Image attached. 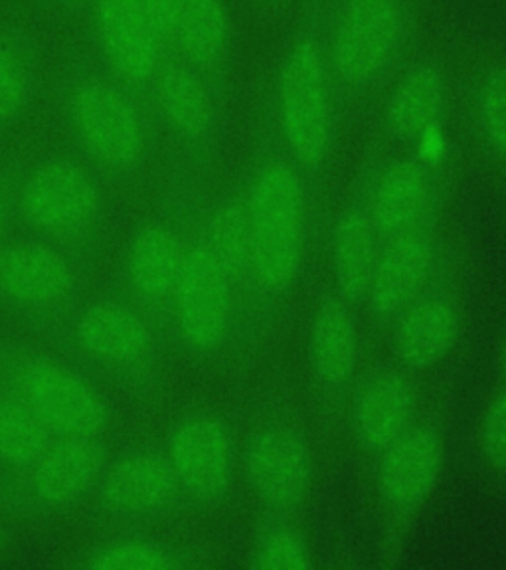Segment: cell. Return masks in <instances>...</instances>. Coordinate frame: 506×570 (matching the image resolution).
<instances>
[{"instance_id": "cell-30", "label": "cell", "mask_w": 506, "mask_h": 570, "mask_svg": "<svg viewBox=\"0 0 506 570\" xmlns=\"http://www.w3.org/2000/svg\"><path fill=\"white\" fill-rule=\"evenodd\" d=\"M249 567L264 570H305L312 567L311 543L284 513H271L254 531Z\"/></svg>"}, {"instance_id": "cell-29", "label": "cell", "mask_w": 506, "mask_h": 570, "mask_svg": "<svg viewBox=\"0 0 506 570\" xmlns=\"http://www.w3.org/2000/svg\"><path fill=\"white\" fill-rule=\"evenodd\" d=\"M56 436L27 404L0 391V480L24 470Z\"/></svg>"}, {"instance_id": "cell-14", "label": "cell", "mask_w": 506, "mask_h": 570, "mask_svg": "<svg viewBox=\"0 0 506 570\" xmlns=\"http://www.w3.org/2000/svg\"><path fill=\"white\" fill-rule=\"evenodd\" d=\"M147 98L152 107L160 134L177 147L178 160L208 177L212 169L224 98L216 89L169 53Z\"/></svg>"}, {"instance_id": "cell-6", "label": "cell", "mask_w": 506, "mask_h": 570, "mask_svg": "<svg viewBox=\"0 0 506 570\" xmlns=\"http://www.w3.org/2000/svg\"><path fill=\"white\" fill-rule=\"evenodd\" d=\"M205 180L182 160L170 167L157 203L137 224L113 276L160 330L206 210Z\"/></svg>"}, {"instance_id": "cell-4", "label": "cell", "mask_w": 506, "mask_h": 570, "mask_svg": "<svg viewBox=\"0 0 506 570\" xmlns=\"http://www.w3.org/2000/svg\"><path fill=\"white\" fill-rule=\"evenodd\" d=\"M325 12H311L277 63L271 111L279 147L309 177L327 167L338 135L340 96L323 38Z\"/></svg>"}, {"instance_id": "cell-33", "label": "cell", "mask_w": 506, "mask_h": 570, "mask_svg": "<svg viewBox=\"0 0 506 570\" xmlns=\"http://www.w3.org/2000/svg\"><path fill=\"white\" fill-rule=\"evenodd\" d=\"M30 160L20 155L0 159V246L17 228L18 195Z\"/></svg>"}, {"instance_id": "cell-9", "label": "cell", "mask_w": 506, "mask_h": 570, "mask_svg": "<svg viewBox=\"0 0 506 570\" xmlns=\"http://www.w3.org/2000/svg\"><path fill=\"white\" fill-rule=\"evenodd\" d=\"M238 323L234 284L196 228L162 323L167 345L192 358H212L238 337Z\"/></svg>"}, {"instance_id": "cell-20", "label": "cell", "mask_w": 506, "mask_h": 570, "mask_svg": "<svg viewBox=\"0 0 506 570\" xmlns=\"http://www.w3.org/2000/svg\"><path fill=\"white\" fill-rule=\"evenodd\" d=\"M416 394L398 368H376L350 391V428L366 454H383L388 445L414 426Z\"/></svg>"}, {"instance_id": "cell-24", "label": "cell", "mask_w": 506, "mask_h": 570, "mask_svg": "<svg viewBox=\"0 0 506 570\" xmlns=\"http://www.w3.org/2000/svg\"><path fill=\"white\" fill-rule=\"evenodd\" d=\"M198 234L234 284L238 294L241 323L246 309H251L254 302H259L254 289L251 228L241 188H234L231 193L220 196L214 205L206 206L202 220L198 224Z\"/></svg>"}, {"instance_id": "cell-35", "label": "cell", "mask_w": 506, "mask_h": 570, "mask_svg": "<svg viewBox=\"0 0 506 570\" xmlns=\"http://www.w3.org/2000/svg\"><path fill=\"white\" fill-rule=\"evenodd\" d=\"M40 2H44L48 9L58 10L62 14L83 18L89 10L93 9L98 0H40Z\"/></svg>"}, {"instance_id": "cell-19", "label": "cell", "mask_w": 506, "mask_h": 570, "mask_svg": "<svg viewBox=\"0 0 506 570\" xmlns=\"http://www.w3.org/2000/svg\"><path fill=\"white\" fill-rule=\"evenodd\" d=\"M445 463V440L434 424H414L376 463V493L394 519H408L436 491Z\"/></svg>"}, {"instance_id": "cell-22", "label": "cell", "mask_w": 506, "mask_h": 570, "mask_svg": "<svg viewBox=\"0 0 506 570\" xmlns=\"http://www.w3.org/2000/svg\"><path fill=\"white\" fill-rule=\"evenodd\" d=\"M170 53L226 98L231 18L226 0H185L170 30Z\"/></svg>"}, {"instance_id": "cell-26", "label": "cell", "mask_w": 506, "mask_h": 570, "mask_svg": "<svg viewBox=\"0 0 506 570\" xmlns=\"http://www.w3.org/2000/svg\"><path fill=\"white\" fill-rule=\"evenodd\" d=\"M447 78L436 60L409 66L384 104L383 124L396 141L424 137L444 116Z\"/></svg>"}, {"instance_id": "cell-25", "label": "cell", "mask_w": 506, "mask_h": 570, "mask_svg": "<svg viewBox=\"0 0 506 570\" xmlns=\"http://www.w3.org/2000/svg\"><path fill=\"white\" fill-rule=\"evenodd\" d=\"M380 246L383 238L356 190L335 216L329 236L333 282L337 295L350 305L365 303Z\"/></svg>"}, {"instance_id": "cell-21", "label": "cell", "mask_w": 506, "mask_h": 570, "mask_svg": "<svg viewBox=\"0 0 506 570\" xmlns=\"http://www.w3.org/2000/svg\"><path fill=\"white\" fill-rule=\"evenodd\" d=\"M360 343L353 305L327 295L315 307L307 331V363L312 383L329 399H345L356 383Z\"/></svg>"}, {"instance_id": "cell-10", "label": "cell", "mask_w": 506, "mask_h": 570, "mask_svg": "<svg viewBox=\"0 0 506 570\" xmlns=\"http://www.w3.org/2000/svg\"><path fill=\"white\" fill-rule=\"evenodd\" d=\"M86 508L109 525L145 531L177 515L185 499L160 442H135L109 452Z\"/></svg>"}, {"instance_id": "cell-32", "label": "cell", "mask_w": 506, "mask_h": 570, "mask_svg": "<svg viewBox=\"0 0 506 570\" xmlns=\"http://www.w3.org/2000/svg\"><path fill=\"white\" fill-rule=\"evenodd\" d=\"M479 445L485 460L506 473V391L490 399L480 416Z\"/></svg>"}, {"instance_id": "cell-16", "label": "cell", "mask_w": 506, "mask_h": 570, "mask_svg": "<svg viewBox=\"0 0 506 570\" xmlns=\"http://www.w3.org/2000/svg\"><path fill=\"white\" fill-rule=\"evenodd\" d=\"M241 465L254 495L271 513L289 515L309 498L312 454L307 438L289 422L259 424L241 450Z\"/></svg>"}, {"instance_id": "cell-34", "label": "cell", "mask_w": 506, "mask_h": 570, "mask_svg": "<svg viewBox=\"0 0 506 570\" xmlns=\"http://www.w3.org/2000/svg\"><path fill=\"white\" fill-rule=\"evenodd\" d=\"M142 2L147 4V9L155 18V22L159 24L162 35L167 36L170 46V30H172L178 10H180L185 0H142Z\"/></svg>"}, {"instance_id": "cell-2", "label": "cell", "mask_w": 506, "mask_h": 570, "mask_svg": "<svg viewBox=\"0 0 506 570\" xmlns=\"http://www.w3.org/2000/svg\"><path fill=\"white\" fill-rule=\"evenodd\" d=\"M27 330L91 379L137 399H151L159 389L167 338L116 277Z\"/></svg>"}, {"instance_id": "cell-11", "label": "cell", "mask_w": 506, "mask_h": 570, "mask_svg": "<svg viewBox=\"0 0 506 570\" xmlns=\"http://www.w3.org/2000/svg\"><path fill=\"white\" fill-rule=\"evenodd\" d=\"M107 455V438H53L24 470L0 480V511L46 519L86 505Z\"/></svg>"}, {"instance_id": "cell-31", "label": "cell", "mask_w": 506, "mask_h": 570, "mask_svg": "<svg viewBox=\"0 0 506 570\" xmlns=\"http://www.w3.org/2000/svg\"><path fill=\"white\" fill-rule=\"evenodd\" d=\"M473 121L490 155L506 160V68H490L473 89Z\"/></svg>"}, {"instance_id": "cell-27", "label": "cell", "mask_w": 506, "mask_h": 570, "mask_svg": "<svg viewBox=\"0 0 506 570\" xmlns=\"http://www.w3.org/2000/svg\"><path fill=\"white\" fill-rule=\"evenodd\" d=\"M40 86V48L20 22H0V134L27 119Z\"/></svg>"}, {"instance_id": "cell-18", "label": "cell", "mask_w": 506, "mask_h": 570, "mask_svg": "<svg viewBox=\"0 0 506 570\" xmlns=\"http://www.w3.org/2000/svg\"><path fill=\"white\" fill-rule=\"evenodd\" d=\"M380 238L431 224L437 183L434 169L419 157H390L374 165L358 185Z\"/></svg>"}, {"instance_id": "cell-28", "label": "cell", "mask_w": 506, "mask_h": 570, "mask_svg": "<svg viewBox=\"0 0 506 570\" xmlns=\"http://www.w3.org/2000/svg\"><path fill=\"white\" fill-rule=\"evenodd\" d=\"M195 564V554L185 547L141 531L101 539L73 561V567L89 570H182Z\"/></svg>"}, {"instance_id": "cell-23", "label": "cell", "mask_w": 506, "mask_h": 570, "mask_svg": "<svg viewBox=\"0 0 506 570\" xmlns=\"http://www.w3.org/2000/svg\"><path fill=\"white\" fill-rule=\"evenodd\" d=\"M391 345L401 365L426 371L454 351L459 337V309L454 295L431 285L391 321Z\"/></svg>"}, {"instance_id": "cell-3", "label": "cell", "mask_w": 506, "mask_h": 570, "mask_svg": "<svg viewBox=\"0 0 506 570\" xmlns=\"http://www.w3.org/2000/svg\"><path fill=\"white\" fill-rule=\"evenodd\" d=\"M309 178L277 147L261 153L241 187L254 244V289L267 305L299 284L311 240Z\"/></svg>"}, {"instance_id": "cell-17", "label": "cell", "mask_w": 506, "mask_h": 570, "mask_svg": "<svg viewBox=\"0 0 506 570\" xmlns=\"http://www.w3.org/2000/svg\"><path fill=\"white\" fill-rule=\"evenodd\" d=\"M441 242L431 224L383 240L373 279L366 292V312L380 325H390L409 303L436 285Z\"/></svg>"}, {"instance_id": "cell-15", "label": "cell", "mask_w": 506, "mask_h": 570, "mask_svg": "<svg viewBox=\"0 0 506 570\" xmlns=\"http://www.w3.org/2000/svg\"><path fill=\"white\" fill-rule=\"evenodd\" d=\"M86 20V45L107 68L149 91L170 46L142 0H98Z\"/></svg>"}, {"instance_id": "cell-37", "label": "cell", "mask_w": 506, "mask_h": 570, "mask_svg": "<svg viewBox=\"0 0 506 570\" xmlns=\"http://www.w3.org/2000/svg\"><path fill=\"white\" fill-rule=\"evenodd\" d=\"M503 376H505V391H506V338H505V347H503Z\"/></svg>"}, {"instance_id": "cell-5", "label": "cell", "mask_w": 506, "mask_h": 570, "mask_svg": "<svg viewBox=\"0 0 506 570\" xmlns=\"http://www.w3.org/2000/svg\"><path fill=\"white\" fill-rule=\"evenodd\" d=\"M107 188L106 178L71 147L30 160L18 195V230L91 267L106 238Z\"/></svg>"}, {"instance_id": "cell-36", "label": "cell", "mask_w": 506, "mask_h": 570, "mask_svg": "<svg viewBox=\"0 0 506 570\" xmlns=\"http://www.w3.org/2000/svg\"><path fill=\"white\" fill-rule=\"evenodd\" d=\"M4 547H7V533H4V529L0 527V552L4 551Z\"/></svg>"}, {"instance_id": "cell-8", "label": "cell", "mask_w": 506, "mask_h": 570, "mask_svg": "<svg viewBox=\"0 0 506 570\" xmlns=\"http://www.w3.org/2000/svg\"><path fill=\"white\" fill-rule=\"evenodd\" d=\"M323 38L340 99L383 88L408 52L411 14L406 0H335Z\"/></svg>"}, {"instance_id": "cell-12", "label": "cell", "mask_w": 506, "mask_h": 570, "mask_svg": "<svg viewBox=\"0 0 506 570\" xmlns=\"http://www.w3.org/2000/svg\"><path fill=\"white\" fill-rule=\"evenodd\" d=\"M89 269L50 242L10 236L0 246V309L24 327L53 317L80 297Z\"/></svg>"}, {"instance_id": "cell-1", "label": "cell", "mask_w": 506, "mask_h": 570, "mask_svg": "<svg viewBox=\"0 0 506 570\" xmlns=\"http://www.w3.org/2000/svg\"><path fill=\"white\" fill-rule=\"evenodd\" d=\"M53 104L71 149L109 187H131L151 170L162 134L147 94L109 70L86 42L63 53Z\"/></svg>"}, {"instance_id": "cell-13", "label": "cell", "mask_w": 506, "mask_h": 570, "mask_svg": "<svg viewBox=\"0 0 506 570\" xmlns=\"http://www.w3.org/2000/svg\"><path fill=\"white\" fill-rule=\"evenodd\" d=\"M160 445L185 508H214L231 491L240 452L228 422L212 410H188L170 422Z\"/></svg>"}, {"instance_id": "cell-7", "label": "cell", "mask_w": 506, "mask_h": 570, "mask_svg": "<svg viewBox=\"0 0 506 570\" xmlns=\"http://www.w3.org/2000/svg\"><path fill=\"white\" fill-rule=\"evenodd\" d=\"M0 391L62 436L107 438L113 424V409L96 379L52 348L0 338Z\"/></svg>"}]
</instances>
